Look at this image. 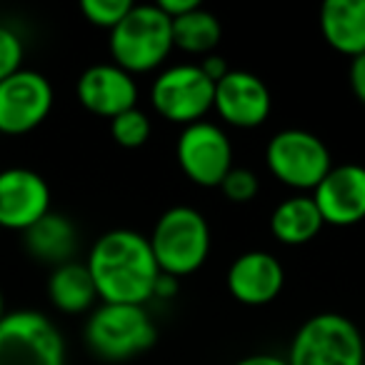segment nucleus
Masks as SVG:
<instances>
[{
  "mask_svg": "<svg viewBox=\"0 0 365 365\" xmlns=\"http://www.w3.org/2000/svg\"><path fill=\"white\" fill-rule=\"evenodd\" d=\"M86 268L101 303L148 305L160 278L148 238L130 228L103 233L91 245Z\"/></svg>",
  "mask_w": 365,
  "mask_h": 365,
  "instance_id": "nucleus-1",
  "label": "nucleus"
},
{
  "mask_svg": "<svg viewBox=\"0 0 365 365\" xmlns=\"http://www.w3.org/2000/svg\"><path fill=\"white\" fill-rule=\"evenodd\" d=\"M148 243L160 273L180 280L205 265L213 248V233L200 210L190 205H173L155 220Z\"/></svg>",
  "mask_w": 365,
  "mask_h": 365,
  "instance_id": "nucleus-2",
  "label": "nucleus"
},
{
  "mask_svg": "<svg viewBox=\"0 0 365 365\" xmlns=\"http://www.w3.org/2000/svg\"><path fill=\"white\" fill-rule=\"evenodd\" d=\"M110 58L118 68L130 76L153 73L170 58L173 53V21L153 6H135L110 31L108 38Z\"/></svg>",
  "mask_w": 365,
  "mask_h": 365,
  "instance_id": "nucleus-3",
  "label": "nucleus"
},
{
  "mask_svg": "<svg viewBox=\"0 0 365 365\" xmlns=\"http://www.w3.org/2000/svg\"><path fill=\"white\" fill-rule=\"evenodd\" d=\"M83 338L96 358L125 363L155 345L158 328L145 305L101 303L86 320Z\"/></svg>",
  "mask_w": 365,
  "mask_h": 365,
  "instance_id": "nucleus-4",
  "label": "nucleus"
},
{
  "mask_svg": "<svg viewBox=\"0 0 365 365\" xmlns=\"http://www.w3.org/2000/svg\"><path fill=\"white\" fill-rule=\"evenodd\" d=\"M285 360L288 365H365V340L348 315L318 313L295 330Z\"/></svg>",
  "mask_w": 365,
  "mask_h": 365,
  "instance_id": "nucleus-5",
  "label": "nucleus"
},
{
  "mask_svg": "<svg viewBox=\"0 0 365 365\" xmlns=\"http://www.w3.org/2000/svg\"><path fill=\"white\" fill-rule=\"evenodd\" d=\"M265 163L270 175L285 188L313 193L318 182L333 168V155L325 140L303 128L278 130L265 145Z\"/></svg>",
  "mask_w": 365,
  "mask_h": 365,
  "instance_id": "nucleus-6",
  "label": "nucleus"
},
{
  "mask_svg": "<svg viewBox=\"0 0 365 365\" xmlns=\"http://www.w3.org/2000/svg\"><path fill=\"white\" fill-rule=\"evenodd\" d=\"M61 328L41 310H13L0 320V365H66Z\"/></svg>",
  "mask_w": 365,
  "mask_h": 365,
  "instance_id": "nucleus-7",
  "label": "nucleus"
},
{
  "mask_svg": "<svg viewBox=\"0 0 365 365\" xmlns=\"http://www.w3.org/2000/svg\"><path fill=\"white\" fill-rule=\"evenodd\" d=\"M215 83L200 71L198 63L168 66L155 76L150 86V106L165 120L185 128L205 120L213 110Z\"/></svg>",
  "mask_w": 365,
  "mask_h": 365,
  "instance_id": "nucleus-8",
  "label": "nucleus"
},
{
  "mask_svg": "<svg viewBox=\"0 0 365 365\" xmlns=\"http://www.w3.org/2000/svg\"><path fill=\"white\" fill-rule=\"evenodd\" d=\"M175 160L190 182L200 188H218L223 178L233 170V143L218 123H190L180 128Z\"/></svg>",
  "mask_w": 365,
  "mask_h": 365,
  "instance_id": "nucleus-9",
  "label": "nucleus"
},
{
  "mask_svg": "<svg viewBox=\"0 0 365 365\" xmlns=\"http://www.w3.org/2000/svg\"><path fill=\"white\" fill-rule=\"evenodd\" d=\"M56 103L53 86L43 73L21 68L0 83V133L26 135L48 120Z\"/></svg>",
  "mask_w": 365,
  "mask_h": 365,
  "instance_id": "nucleus-10",
  "label": "nucleus"
},
{
  "mask_svg": "<svg viewBox=\"0 0 365 365\" xmlns=\"http://www.w3.org/2000/svg\"><path fill=\"white\" fill-rule=\"evenodd\" d=\"M213 110L230 128L253 130L270 118L273 96L263 78L248 71H233L215 83Z\"/></svg>",
  "mask_w": 365,
  "mask_h": 365,
  "instance_id": "nucleus-11",
  "label": "nucleus"
},
{
  "mask_svg": "<svg viewBox=\"0 0 365 365\" xmlns=\"http://www.w3.org/2000/svg\"><path fill=\"white\" fill-rule=\"evenodd\" d=\"M51 213V185L31 168L0 170V230L26 233Z\"/></svg>",
  "mask_w": 365,
  "mask_h": 365,
  "instance_id": "nucleus-12",
  "label": "nucleus"
},
{
  "mask_svg": "<svg viewBox=\"0 0 365 365\" xmlns=\"http://www.w3.org/2000/svg\"><path fill=\"white\" fill-rule=\"evenodd\" d=\"M325 225L350 228L365 220V165L343 163L333 165L328 175L310 193Z\"/></svg>",
  "mask_w": 365,
  "mask_h": 365,
  "instance_id": "nucleus-13",
  "label": "nucleus"
},
{
  "mask_svg": "<svg viewBox=\"0 0 365 365\" xmlns=\"http://www.w3.org/2000/svg\"><path fill=\"white\" fill-rule=\"evenodd\" d=\"M76 96L88 113L113 120L120 113L138 108L140 93H138L135 76L118 68L115 63H96L81 73Z\"/></svg>",
  "mask_w": 365,
  "mask_h": 365,
  "instance_id": "nucleus-14",
  "label": "nucleus"
},
{
  "mask_svg": "<svg viewBox=\"0 0 365 365\" xmlns=\"http://www.w3.org/2000/svg\"><path fill=\"white\" fill-rule=\"evenodd\" d=\"M225 285L240 305L260 308L283 293L285 268L268 250H245L230 263Z\"/></svg>",
  "mask_w": 365,
  "mask_h": 365,
  "instance_id": "nucleus-15",
  "label": "nucleus"
},
{
  "mask_svg": "<svg viewBox=\"0 0 365 365\" xmlns=\"http://www.w3.org/2000/svg\"><path fill=\"white\" fill-rule=\"evenodd\" d=\"M323 41L345 58L365 53V0H325L318 13Z\"/></svg>",
  "mask_w": 365,
  "mask_h": 365,
  "instance_id": "nucleus-16",
  "label": "nucleus"
},
{
  "mask_svg": "<svg viewBox=\"0 0 365 365\" xmlns=\"http://www.w3.org/2000/svg\"><path fill=\"white\" fill-rule=\"evenodd\" d=\"M23 245L31 253V258L58 268V265L76 260L78 228L68 215L51 210V213L43 215L36 225H31L23 233Z\"/></svg>",
  "mask_w": 365,
  "mask_h": 365,
  "instance_id": "nucleus-17",
  "label": "nucleus"
},
{
  "mask_svg": "<svg viewBox=\"0 0 365 365\" xmlns=\"http://www.w3.org/2000/svg\"><path fill=\"white\" fill-rule=\"evenodd\" d=\"M323 225L318 205L308 193H295L280 200L270 213V233L278 243L290 248L308 245L323 230Z\"/></svg>",
  "mask_w": 365,
  "mask_h": 365,
  "instance_id": "nucleus-18",
  "label": "nucleus"
},
{
  "mask_svg": "<svg viewBox=\"0 0 365 365\" xmlns=\"http://www.w3.org/2000/svg\"><path fill=\"white\" fill-rule=\"evenodd\" d=\"M48 298H51L53 308L66 315H81L91 310L98 300V293L86 263L71 260V263L53 268L51 278H48Z\"/></svg>",
  "mask_w": 365,
  "mask_h": 365,
  "instance_id": "nucleus-19",
  "label": "nucleus"
},
{
  "mask_svg": "<svg viewBox=\"0 0 365 365\" xmlns=\"http://www.w3.org/2000/svg\"><path fill=\"white\" fill-rule=\"evenodd\" d=\"M220 38H223L220 21L200 6L173 21V46L190 56H210L218 48Z\"/></svg>",
  "mask_w": 365,
  "mask_h": 365,
  "instance_id": "nucleus-20",
  "label": "nucleus"
},
{
  "mask_svg": "<svg viewBox=\"0 0 365 365\" xmlns=\"http://www.w3.org/2000/svg\"><path fill=\"white\" fill-rule=\"evenodd\" d=\"M150 118L148 113H143L140 108H130V110L120 113L110 120V135L125 150H138L150 140Z\"/></svg>",
  "mask_w": 365,
  "mask_h": 365,
  "instance_id": "nucleus-21",
  "label": "nucleus"
},
{
  "mask_svg": "<svg viewBox=\"0 0 365 365\" xmlns=\"http://www.w3.org/2000/svg\"><path fill=\"white\" fill-rule=\"evenodd\" d=\"M133 8L130 0H83L81 13L91 26L103 28V31H113L128 11Z\"/></svg>",
  "mask_w": 365,
  "mask_h": 365,
  "instance_id": "nucleus-22",
  "label": "nucleus"
},
{
  "mask_svg": "<svg viewBox=\"0 0 365 365\" xmlns=\"http://www.w3.org/2000/svg\"><path fill=\"white\" fill-rule=\"evenodd\" d=\"M218 190L230 203L245 205V203H250V200H255V195H258V190H260V180L248 168L233 165V170H230L228 175L223 178V182L218 185Z\"/></svg>",
  "mask_w": 365,
  "mask_h": 365,
  "instance_id": "nucleus-23",
  "label": "nucleus"
},
{
  "mask_svg": "<svg viewBox=\"0 0 365 365\" xmlns=\"http://www.w3.org/2000/svg\"><path fill=\"white\" fill-rule=\"evenodd\" d=\"M23 58H26V46H23L21 36L13 28L0 23V83L21 71Z\"/></svg>",
  "mask_w": 365,
  "mask_h": 365,
  "instance_id": "nucleus-24",
  "label": "nucleus"
},
{
  "mask_svg": "<svg viewBox=\"0 0 365 365\" xmlns=\"http://www.w3.org/2000/svg\"><path fill=\"white\" fill-rule=\"evenodd\" d=\"M348 83H350V91H353V96L358 98V103H360V106H365V53L350 61Z\"/></svg>",
  "mask_w": 365,
  "mask_h": 365,
  "instance_id": "nucleus-25",
  "label": "nucleus"
},
{
  "mask_svg": "<svg viewBox=\"0 0 365 365\" xmlns=\"http://www.w3.org/2000/svg\"><path fill=\"white\" fill-rule=\"evenodd\" d=\"M198 66H200V71H203L205 76H208L213 83H218L220 78H225L230 73L228 61H225V58H220V56H215V53H210V56L200 58Z\"/></svg>",
  "mask_w": 365,
  "mask_h": 365,
  "instance_id": "nucleus-26",
  "label": "nucleus"
},
{
  "mask_svg": "<svg viewBox=\"0 0 365 365\" xmlns=\"http://www.w3.org/2000/svg\"><path fill=\"white\" fill-rule=\"evenodd\" d=\"M198 6H200L198 0H160V3H158V8H160L170 21H175V18L185 16V13L195 11Z\"/></svg>",
  "mask_w": 365,
  "mask_h": 365,
  "instance_id": "nucleus-27",
  "label": "nucleus"
},
{
  "mask_svg": "<svg viewBox=\"0 0 365 365\" xmlns=\"http://www.w3.org/2000/svg\"><path fill=\"white\" fill-rule=\"evenodd\" d=\"M178 290H180V280L160 273V278H158V283H155V290H153V300H165V298L170 300L178 295Z\"/></svg>",
  "mask_w": 365,
  "mask_h": 365,
  "instance_id": "nucleus-28",
  "label": "nucleus"
},
{
  "mask_svg": "<svg viewBox=\"0 0 365 365\" xmlns=\"http://www.w3.org/2000/svg\"><path fill=\"white\" fill-rule=\"evenodd\" d=\"M233 365H288V360L275 353H253V355H245V358L235 360Z\"/></svg>",
  "mask_w": 365,
  "mask_h": 365,
  "instance_id": "nucleus-29",
  "label": "nucleus"
},
{
  "mask_svg": "<svg viewBox=\"0 0 365 365\" xmlns=\"http://www.w3.org/2000/svg\"><path fill=\"white\" fill-rule=\"evenodd\" d=\"M6 313H8V310H6V298H3V290H0V320L6 318Z\"/></svg>",
  "mask_w": 365,
  "mask_h": 365,
  "instance_id": "nucleus-30",
  "label": "nucleus"
}]
</instances>
